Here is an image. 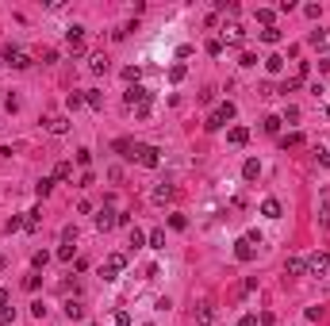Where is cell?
I'll use <instances>...</instances> for the list:
<instances>
[{
    "mask_svg": "<svg viewBox=\"0 0 330 326\" xmlns=\"http://www.w3.org/2000/svg\"><path fill=\"white\" fill-rule=\"evenodd\" d=\"M257 246H261V234L249 231V234H242V238L235 242V257L246 265V261H254V257H257Z\"/></svg>",
    "mask_w": 330,
    "mask_h": 326,
    "instance_id": "obj_1",
    "label": "cell"
},
{
    "mask_svg": "<svg viewBox=\"0 0 330 326\" xmlns=\"http://www.w3.org/2000/svg\"><path fill=\"white\" fill-rule=\"evenodd\" d=\"M230 119H235V104H230V100H223L219 108H215L211 116H207V130H219V127H227Z\"/></svg>",
    "mask_w": 330,
    "mask_h": 326,
    "instance_id": "obj_2",
    "label": "cell"
},
{
    "mask_svg": "<svg viewBox=\"0 0 330 326\" xmlns=\"http://www.w3.org/2000/svg\"><path fill=\"white\" fill-rule=\"evenodd\" d=\"M134 161H139L142 169H158L162 165V150H158V146H134Z\"/></svg>",
    "mask_w": 330,
    "mask_h": 326,
    "instance_id": "obj_3",
    "label": "cell"
},
{
    "mask_svg": "<svg viewBox=\"0 0 330 326\" xmlns=\"http://www.w3.org/2000/svg\"><path fill=\"white\" fill-rule=\"evenodd\" d=\"M307 273L311 276H326L330 273V254H326V250H315V254L307 257Z\"/></svg>",
    "mask_w": 330,
    "mask_h": 326,
    "instance_id": "obj_4",
    "label": "cell"
},
{
    "mask_svg": "<svg viewBox=\"0 0 330 326\" xmlns=\"http://www.w3.org/2000/svg\"><path fill=\"white\" fill-rule=\"evenodd\" d=\"M127 269V257L123 254H111L108 261H104V269H100V276L104 280H119V273Z\"/></svg>",
    "mask_w": 330,
    "mask_h": 326,
    "instance_id": "obj_5",
    "label": "cell"
},
{
    "mask_svg": "<svg viewBox=\"0 0 330 326\" xmlns=\"http://www.w3.org/2000/svg\"><path fill=\"white\" fill-rule=\"evenodd\" d=\"M92 223H96V231H111V226H119V211H111V207H100L92 215Z\"/></svg>",
    "mask_w": 330,
    "mask_h": 326,
    "instance_id": "obj_6",
    "label": "cell"
},
{
    "mask_svg": "<svg viewBox=\"0 0 330 326\" xmlns=\"http://www.w3.org/2000/svg\"><path fill=\"white\" fill-rule=\"evenodd\" d=\"M4 62L12 65V69H27V65H31V54L20 50V46H8V50H4Z\"/></svg>",
    "mask_w": 330,
    "mask_h": 326,
    "instance_id": "obj_7",
    "label": "cell"
},
{
    "mask_svg": "<svg viewBox=\"0 0 330 326\" xmlns=\"http://www.w3.org/2000/svg\"><path fill=\"white\" fill-rule=\"evenodd\" d=\"M223 39H227L230 46H242L246 43V27L242 23H227V27H223Z\"/></svg>",
    "mask_w": 330,
    "mask_h": 326,
    "instance_id": "obj_8",
    "label": "cell"
},
{
    "mask_svg": "<svg viewBox=\"0 0 330 326\" xmlns=\"http://www.w3.org/2000/svg\"><path fill=\"white\" fill-rule=\"evenodd\" d=\"M66 46H69V50H81V46H85V27H81V23L66 27Z\"/></svg>",
    "mask_w": 330,
    "mask_h": 326,
    "instance_id": "obj_9",
    "label": "cell"
},
{
    "mask_svg": "<svg viewBox=\"0 0 330 326\" xmlns=\"http://www.w3.org/2000/svg\"><path fill=\"white\" fill-rule=\"evenodd\" d=\"M43 127L50 130V135H66V130H69V116H46Z\"/></svg>",
    "mask_w": 330,
    "mask_h": 326,
    "instance_id": "obj_10",
    "label": "cell"
},
{
    "mask_svg": "<svg viewBox=\"0 0 330 326\" xmlns=\"http://www.w3.org/2000/svg\"><path fill=\"white\" fill-rule=\"evenodd\" d=\"M303 273H307V261L303 257H288L284 261V276H303Z\"/></svg>",
    "mask_w": 330,
    "mask_h": 326,
    "instance_id": "obj_11",
    "label": "cell"
},
{
    "mask_svg": "<svg viewBox=\"0 0 330 326\" xmlns=\"http://www.w3.org/2000/svg\"><path fill=\"white\" fill-rule=\"evenodd\" d=\"M215 322V307L211 303H200L196 307V326H211Z\"/></svg>",
    "mask_w": 330,
    "mask_h": 326,
    "instance_id": "obj_12",
    "label": "cell"
},
{
    "mask_svg": "<svg viewBox=\"0 0 330 326\" xmlns=\"http://www.w3.org/2000/svg\"><path fill=\"white\" fill-rule=\"evenodd\" d=\"M227 142H230V146H246V142H249V130H246V127H230V130H227Z\"/></svg>",
    "mask_w": 330,
    "mask_h": 326,
    "instance_id": "obj_13",
    "label": "cell"
},
{
    "mask_svg": "<svg viewBox=\"0 0 330 326\" xmlns=\"http://www.w3.org/2000/svg\"><path fill=\"white\" fill-rule=\"evenodd\" d=\"M54 181H73V161H58L54 165Z\"/></svg>",
    "mask_w": 330,
    "mask_h": 326,
    "instance_id": "obj_14",
    "label": "cell"
},
{
    "mask_svg": "<svg viewBox=\"0 0 330 326\" xmlns=\"http://www.w3.org/2000/svg\"><path fill=\"white\" fill-rule=\"evenodd\" d=\"M173 196H177L173 184H158V188H154V203H169Z\"/></svg>",
    "mask_w": 330,
    "mask_h": 326,
    "instance_id": "obj_15",
    "label": "cell"
},
{
    "mask_svg": "<svg viewBox=\"0 0 330 326\" xmlns=\"http://www.w3.org/2000/svg\"><path fill=\"white\" fill-rule=\"evenodd\" d=\"M66 315H69V319H85V303H81V299H66Z\"/></svg>",
    "mask_w": 330,
    "mask_h": 326,
    "instance_id": "obj_16",
    "label": "cell"
},
{
    "mask_svg": "<svg viewBox=\"0 0 330 326\" xmlns=\"http://www.w3.org/2000/svg\"><path fill=\"white\" fill-rule=\"evenodd\" d=\"M265 73H273V77L284 73V58H280V54H269V58H265Z\"/></svg>",
    "mask_w": 330,
    "mask_h": 326,
    "instance_id": "obj_17",
    "label": "cell"
},
{
    "mask_svg": "<svg viewBox=\"0 0 330 326\" xmlns=\"http://www.w3.org/2000/svg\"><path fill=\"white\" fill-rule=\"evenodd\" d=\"M242 177H246V181H257V177H261V161H257V158H249L246 165H242Z\"/></svg>",
    "mask_w": 330,
    "mask_h": 326,
    "instance_id": "obj_18",
    "label": "cell"
},
{
    "mask_svg": "<svg viewBox=\"0 0 330 326\" xmlns=\"http://www.w3.org/2000/svg\"><path fill=\"white\" fill-rule=\"evenodd\" d=\"M261 215L265 219H280V200H265L261 203Z\"/></svg>",
    "mask_w": 330,
    "mask_h": 326,
    "instance_id": "obj_19",
    "label": "cell"
},
{
    "mask_svg": "<svg viewBox=\"0 0 330 326\" xmlns=\"http://www.w3.org/2000/svg\"><path fill=\"white\" fill-rule=\"evenodd\" d=\"M319 226H330V192H323V207H319Z\"/></svg>",
    "mask_w": 330,
    "mask_h": 326,
    "instance_id": "obj_20",
    "label": "cell"
},
{
    "mask_svg": "<svg viewBox=\"0 0 330 326\" xmlns=\"http://www.w3.org/2000/svg\"><path fill=\"white\" fill-rule=\"evenodd\" d=\"M88 69L92 73H108V58H104V54H92V58H88Z\"/></svg>",
    "mask_w": 330,
    "mask_h": 326,
    "instance_id": "obj_21",
    "label": "cell"
},
{
    "mask_svg": "<svg viewBox=\"0 0 330 326\" xmlns=\"http://www.w3.org/2000/svg\"><path fill=\"white\" fill-rule=\"evenodd\" d=\"M50 188H54V177H43V181L35 184V196H38V200H46V196H50Z\"/></svg>",
    "mask_w": 330,
    "mask_h": 326,
    "instance_id": "obj_22",
    "label": "cell"
},
{
    "mask_svg": "<svg viewBox=\"0 0 330 326\" xmlns=\"http://www.w3.org/2000/svg\"><path fill=\"white\" fill-rule=\"evenodd\" d=\"M146 246H150V250H162V246H165V231H150V234H146Z\"/></svg>",
    "mask_w": 330,
    "mask_h": 326,
    "instance_id": "obj_23",
    "label": "cell"
},
{
    "mask_svg": "<svg viewBox=\"0 0 330 326\" xmlns=\"http://www.w3.org/2000/svg\"><path fill=\"white\" fill-rule=\"evenodd\" d=\"M85 104H88V108H104V92L88 88V92H85Z\"/></svg>",
    "mask_w": 330,
    "mask_h": 326,
    "instance_id": "obj_24",
    "label": "cell"
},
{
    "mask_svg": "<svg viewBox=\"0 0 330 326\" xmlns=\"http://www.w3.org/2000/svg\"><path fill=\"white\" fill-rule=\"evenodd\" d=\"M139 77H142L139 65H127V69H123V81H127V85H139Z\"/></svg>",
    "mask_w": 330,
    "mask_h": 326,
    "instance_id": "obj_25",
    "label": "cell"
},
{
    "mask_svg": "<svg viewBox=\"0 0 330 326\" xmlns=\"http://www.w3.org/2000/svg\"><path fill=\"white\" fill-rule=\"evenodd\" d=\"M38 215H43V211L31 207V211H27V219H23V231H35V226H38Z\"/></svg>",
    "mask_w": 330,
    "mask_h": 326,
    "instance_id": "obj_26",
    "label": "cell"
},
{
    "mask_svg": "<svg viewBox=\"0 0 330 326\" xmlns=\"http://www.w3.org/2000/svg\"><path fill=\"white\" fill-rule=\"evenodd\" d=\"M280 123H284V119H280V116H269V119H265V135H277V130H280Z\"/></svg>",
    "mask_w": 330,
    "mask_h": 326,
    "instance_id": "obj_27",
    "label": "cell"
},
{
    "mask_svg": "<svg viewBox=\"0 0 330 326\" xmlns=\"http://www.w3.org/2000/svg\"><path fill=\"white\" fill-rule=\"evenodd\" d=\"M184 77H188V69H184V65H173V69H169V81H173V85H181Z\"/></svg>",
    "mask_w": 330,
    "mask_h": 326,
    "instance_id": "obj_28",
    "label": "cell"
},
{
    "mask_svg": "<svg viewBox=\"0 0 330 326\" xmlns=\"http://www.w3.org/2000/svg\"><path fill=\"white\" fill-rule=\"evenodd\" d=\"M261 43H280V27H265L261 31Z\"/></svg>",
    "mask_w": 330,
    "mask_h": 326,
    "instance_id": "obj_29",
    "label": "cell"
},
{
    "mask_svg": "<svg viewBox=\"0 0 330 326\" xmlns=\"http://www.w3.org/2000/svg\"><path fill=\"white\" fill-rule=\"evenodd\" d=\"M81 104H85V96H81V92H69V96H66V108H69V111H77Z\"/></svg>",
    "mask_w": 330,
    "mask_h": 326,
    "instance_id": "obj_30",
    "label": "cell"
},
{
    "mask_svg": "<svg viewBox=\"0 0 330 326\" xmlns=\"http://www.w3.org/2000/svg\"><path fill=\"white\" fill-rule=\"evenodd\" d=\"M46 261H50V254H46V250H38V254L31 257V265H35V273H38V269H46Z\"/></svg>",
    "mask_w": 330,
    "mask_h": 326,
    "instance_id": "obj_31",
    "label": "cell"
},
{
    "mask_svg": "<svg viewBox=\"0 0 330 326\" xmlns=\"http://www.w3.org/2000/svg\"><path fill=\"white\" fill-rule=\"evenodd\" d=\"M300 85H303V77H288L284 85H280V92H296V88H300Z\"/></svg>",
    "mask_w": 330,
    "mask_h": 326,
    "instance_id": "obj_32",
    "label": "cell"
},
{
    "mask_svg": "<svg viewBox=\"0 0 330 326\" xmlns=\"http://www.w3.org/2000/svg\"><path fill=\"white\" fill-rule=\"evenodd\" d=\"M38 284H43V276H38V273H31L27 280H23V288H27V292H38Z\"/></svg>",
    "mask_w": 330,
    "mask_h": 326,
    "instance_id": "obj_33",
    "label": "cell"
},
{
    "mask_svg": "<svg viewBox=\"0 0 330 326\" xmlns=\"http://www.w3.org/2000/svg\"><path fill=\"white\" fill-rule=\"evenodd\" d=\"M131 246H146V234H142L139 226H131Z\"/></svg>",
    "mask_w": 330,
    "mask_h": 326,
    "instance_id": "obj_34",
    "label": "cell"
},
{
    "mask_svg": "<svg viewBox=\"0 0 330 326\" xmlns=\"http://www.w3.org/2000/svg\"><path fill=\"white\" fill-rule=\"evenodd\" d=\"M169 226H173V231H184V226H188V219H184V215H169Z\"/></svg>",
    "mask_w": 330,
    "mask_h": 326,
    "instance_id": "obj_35",
    "label": "cell"
},
{
    "mask_svg": "<svg viewBox=\"0 0 330 326\" xmlns=\"http://www.w3.org/2000/svg\"><path fill=\"white\" fill-rule=\"evenodd\" d=\"M58 261H73V242H66V246L58 250Z\"/></svg>",
    "mask_w": 330,
    "mask_h": 326,
    "instance_id": "obj_36",
    "label": "cell"
},
{
    "mask_svg": "<svg viewBox=\"0 0 330 326\" xmlns=\"http://www.w3.org/2000/svg\"><path fill=\"white\" fill-rule=\"evenodd\" d=\"M62 242H77V226H62Z\"/></svg>",
    "mask_w": 330,
    "mask_h": 326,
    "instance_id": "obj_37",
    "label": "cell"
},
{
    "mask_svg": "<svg viewBox=\"0 0 330 326\" xmlns=\"http://www.w3.org/2000/svg\"><path fill=\"white\" fill-rule=\"evenodd\" d=\"M8 322H15V311H12V307H4V311H0V326H8Z\"/></svg>",
    "mask_w": 330,
    "mask_h": 326,
    "instance_id": "obj_38",
    "label": "cell"
},
{
    "mask_svg": "<svg viewBox=\"0 0 330 326\" xmlns=\"http://www.w3.org/2000/svg\"><path fill=\"white\" fill-rule=\"evenodd\" d=\"M4 231H8V234H12V231H23V219H15V215H12V219H8V226H4Z\"/></svg>",
    "mask_w": 330,
    "mask_h": 326,
    "instance_id": "obj_39",
    "label": "cell"
},
{
    "mask_svg": "<svg viewBox=\"0 0 330 326\" xmlns=\"http://www.w3.org/2000/svg\"><path fill=\"white\" fill-rule=\"evenodd\" d=\"M257 20H261L265 27H273V12H269V8H261V12H257Z\"/></svg>",
    "mask_w": 330,
    "mask_h": 326,
    "instance_id": "obj_40",
    "label": "cell"
},
{
    "mask_svg": "<svg viewBox=\"0 0 330 326\" xmlns=\"http://www.w3.org/2000/svg\"><path fill=\"white\" fill-rule=\"evenodd\" d=\"M284 119H288V123H296V119H300V108H292V104H288V108H284Z\"/></svg>",
    "mask_w": 330,
    "mask_h": 326,
    "instance_id": "obj_41",
    "label": "cell"
},
{
    "mask_svg": "<svg viewBox=\"0 0 330 326\" xmlns=\"http://www.w3.org/2000/svg\"><path fill=\"white\" fill-rule=\"evenodd\" d=\"M207 54H223V39H211V43H207Z\"/></svg>",
    "mask_w": 330,
    "mask_h": 326,
    "instance_id": "obj_42",
    "label": "cell"
},
{
    "mask_svg": "<svg viewBox=\"0 0 330 326\" xmlns=\"http://www.w3.org/2000/svg\"><path fill=\"white\" fill-rule=\"evenodd\" d=\"M92 161V150H77V165H88Z\"/></svg>",
    "mask_w": 330,
    "mask_h": 326,
    "instance_id": "obj_43",
    "label": "cell"
},
{
    "mask_svg": "<svg viewBox=\"0 0 330 326\" xmlns=\"http://www.w3.org/2000/svg\"><path fill=\"white\" fill-rule=\"evenodd\" d=\"M115 326H131V315H127V311H119V315H115Z\"/></svg>",
    "mask_w": 330,
    "mask_h": 326,
    "instance_id": "obj_44",
    "label": "cell"
},
{
    "mask_svg": "<svg viewBox=\"0 0 330 326\" xmlns=\"http://www.w3.org/2000/svg\"><path fill=\"white\" fill-rule=\"evenodd\" d=\"M238 326H257V319H254V315H242V319H238Z\"/></svg>",
    "mask_w": 330,
    "mask_h": 326,
    "instance_id": "obj_45",
    "label": "cell"
},
{
    "mask_svg": "<svg viewBox=\"0 0 330 326\" xmlns=\"http://www.w3.org/2000/svg\"><path fill=\"white\" fill-rule=\"evenodd\" d=\"M319 165H330V150H319Z\"/></svg>",
    "mask_w": 330,
    "mask_h": 326,
    "instance_id": "obj_46",
    "label": "cell"
},
{
    "mask_svg": "<svg viewBox=\"0 0 330 326\" xmlns=\"http://www.w3.org/2000/svg\"><path fill=\"white\" fill-rule=\"evenodd\" d=\"M8 299H12V296H8V292L0 288V311H4V307H8Z\"/></svg>",
    "mask_w": 330,
    "mask_h": 326,
    "instance_id": "obj_47",
    "label": "cell"
},
{
    "mask_svg": "<svg viewBox=\"0 0 330 326\" xmlns=\"http://www.w3.org/2000/svg\"><path fill=\"white\" fill-rule=\"evenodd\" d=\"M319 46H323V50H330V31H323V43H319Z\"/></svg>",
    "mask_w": 330,
    "mask_h": 326,
    "instance_id": "obj_48",
    "label": "cell"
},
{
    "mask_svg": "<svg viewBox=\"0 0 330 326\" xmlns=\"http://www.w3.org/2000/svg\"><path fill=\"white\" fill-rule=\"evenodd\" d=\"M326 116H330V108H326Z\"/></svg>",
    "mask_w": 330,
    "mask_h": 326,
    "instance_id": "obj_49",
    "label": "cell"
}]
</instances>
